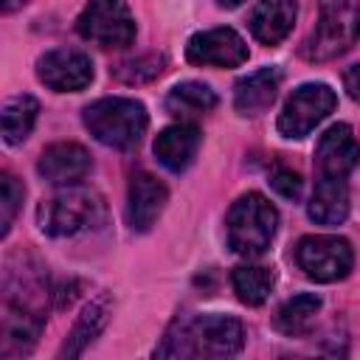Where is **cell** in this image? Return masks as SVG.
<instances>
[{
	"mask_svg": "<svg viewBox=\"0 0 360 360\" xmlns=\"http://www.w3.org/2000/svg\"><path fill=\"white\" fill-rule=\"evenodd\" d=\"M25 197V188L17 183L14 174L3 172V202H0V233L8 236L11 225H14V217L20 211V202Z\"/></svg>",
	"mask_w": 360,
	"mask_h": 360,
	"instance_id": "24",
	"label": "cell"
},
{
	"mask_svg": "<svg viewBox=\"0 0 360 360\" xmlns=\"http://www.w3.org/2000/svg\"><path fill=\"white\" fill-rule=\"evenodd\" d=\"M295 262L312 281L329 284V281H340L349 276L354 264V250L343 236L318 233V236H304L298 242Z\"/></svg>",
	"mask_w": 360,
	"mask_h": 360,
	"instance_id": "8",
	"label": "cell"
},
{
	"mask_svg": "<svg viewBox=\"0 0 360 360\" xmlns=\"http://www.w3.org/2000/svg\"><path fill=\"white\" fill-rule=\"evenodd\" d=\"M231 284H233V292L242 304L259 307L273 292L276 273H273V267H264V264H239L231 273Z\"/></svg>",
	"mask_w": 360,
	"mask_h": 360,
	"instance_id": "20",
	"label": "cell"
},
{
	"mask_svg": "<svg viewBox=\"0 0 360 360\" xmlns=\"http://www.w3.org/2000/svg\"><path fill=\"white\" fill-rule=\"evenodd\" d=\"M242 346L245 329L233 315H180L166 329L155 357H231Z\"/></svg>",
	"mask_w": 360,
	"mask_h": 360,
	"instance_id": "1",
	"label": "cell"
},
{
	"mask_svg": "<svg viewBox=\"0 0 360 360\" xmlns=\"http://www.w3.org/2000/svg\"><path fill=\"white\" fill-rule=\"evenodd\" d=\"M107 318H110V301H107L104 295L96 298V301H90V304L82 309L79 321L73 323V329H70L65 346L59 349V357H79V354L93 343V338L101 335V329L107 326Z\"/></svg>",
	"mask_w": 360,
	"mask_h": 360,
	"instance_id": "19",
	"label": "cell"
},
{
	"mask_svg": "<svg viewBox=\"0 0 360 360\" xmlns=\"http://www.w3.org/2000/svg\"><path fill=\"white\" fill-rule=\"evenodd\" d=\"M37 115H39V101H37L34 96H25V93H22V96L8 98V101L3 104V115H0L6 143H8V146L22 143V141L31 135V129H34V124H37Z\"/></svg>",
	"mask_w": 360,
	"mask_h": 360,
	"instance_id": "22",
	"label": "cell"
},
{
	"mask_svg": "<svg viewBox=\"0 0 360 360\" xmlns=\"http://www.w3.org/2000/svg\"><path fill=\"white\" fill-rule=\"evenodd\" d=\"M298 0H259L250 11V31L262 45H278L295 22Z\"/></svg>",
	"mask_w": 360,
	"mask_h": 360,
	"instance_id": "17",
	"label": "cell"
},
{
	"mask_svg": "<svg viewBox=\"0 0 360 360\" xmlns=\"http://www.w3.org/2000/svg\"><path fill=\"white\" fill-rule=\"evenodd\" d=\"M186 56L194 65L239 68L248 59V45L233 28H208L188 39Z\"/></svg>",
	"mask_w": 360,
	"mask_h": 360,
	"instance_id": "11",
	"label": "cell"
},
{
	"mask_svg": "<svg viewBox=\"0 0 360 360\" xmlns=\"http://www.w3.org/2000/svg\"><path fill=\"white\" fill-rule=\"evenodd\" d=\"M82 121L98 143L110 149H121V152L135 149L149 127L146 107L124 96H107V98L87 104L82 112Z\"/></svg>",
	"mask_w": 360,
	"mask_h": 360,
	"instance_id": "2",
	"label": "cell"
},
{
	"mask_svg": "<svg viewBox=\"0 0 360 360\" xmlns=\"http://www.w3.org/2000/svg\"><path fill=\"white\" fill-rule=\"evenodd\" d=\"M278 84H281V70L278 68H259L248 76H242L233 87V107L239 115H259L264 112L276 96H278Z\"/></svg>",
	"mask_w": 360,
	"mask_h": 360,
	"instance_id": "16",
	"label": "cell"
},
{
	"mask_svg": "<svg viewBox=\"0 0 360 360\" xmlns=\"http://www.w3.org/2000/svg\"><path fill=\"white\" fill-rule=\"evenodd\" d=\"M360 160V143L349 124H332L315 146V180H349Z\"/></svg>",
	"mask_w": 360,
	"mask_h": 360,
	"instance_id": "10",
	"label": "cell"
},
{
	"mask_svg": "<svg viewBox=\"0 0 360 360\" xmlns=\"http://www.w3.org/2000/svg\"><path fill=\"white\" fill-rule=\"evenodd\" d=\"M45 326V318L22 298L6 295L3 304V343H0V354L3 357H14V354H25L31 352V346L37 343L39 332Z\"/></svg>",
	"mask_w": 360,
	"mask_h": 360,
	"instance_id": "12",
	"label": "cell"
},
{
	"mask_svg": "<svg viewBox=\"0 0 360 360\" xmlns=\"http://www.w3.org/2000/svg\"><path fill=\"white\" fill-rule=\"evenodd\" d=\"M276 225H278L276 205L264 194L248 191L228 208V217H225L228 248L248 259L262 256L276 236Z\"/></svg>",
	"mask_w": 360,
	"mask_h": 360,
	"instance_id": "3",
	"label": "cell"
},
{
	"mask_svg": "<svg viewBox=\"0 0 360 360\" xmlns=\"http://www.w3.org/2000/svg\"><path fill=\"white\" fill-rule=\"evenodd\" d=\"M270 186L284 197V200H298L301 197V177L298 172L287 169V166H276L270 172Z\"/></svg>",
	"mask_w": 360,
	"mask_h": 360,
	"instance_id": "26",
	"label": "cell"
},
{
	"mask_svg": "<svg viewBox=\"0 0 360 360\" xmlns=\"http://www.w3.org/2000/svg\"><path fill=\"white\" fill-rule=\"evenodd\" d=\"M219 6H228V8H233V6H239V3H245V0H217Z\"/></svg>",
	"mask_w": 360,
	"mask_h": 360,
	"instance_id": "29",
	"label": "cell"
},
{
	"mask_svg": "<svg viewBox=\"0 0 360 360\" xmlns=\"http://www.w3.org/2000/svg\"><path fill=\"white\" fill-rule=\"evenodd\" d=\"M214 107H217V93L202 82H183V84L172 87L166 96V110L177 118L205 115Z\"/></svg>",
	"mask_w": 360,
	"mask_h": 360,
	"instance_id": "21",
	"label": "cell"
},
{
	"mask_svg": "<svg viewBox=\"0 0 360 360\" xmlns=\"http://www.w3.org/2000/svg\"><path fill=\"white\" fill-rule=\"evenodd\" d=\"M169 200L166 186L149 174L146 169H138L129 177V194H127V222L132 231H149L158 217L163 214Z\"/></svg>",
	"mask_w": 360,
	"mask_h": 360,
	"instance_id": "14",
	"label": "cell"
},
{
	"mask_svg": "<svg viewBox=\"0 0 360 360\" xmlns=\"http://www.w3.org/2000/svg\"><path fill=\"white\" fill-rule=\"evenodd\" d=\"M321 309V298L312 295V292H301V295H292L290 301L281 304V309L276 312V329L290 335V338H298L304 332H309L315 315Z\"/></svg>",
	"mask_w": 360,
	"mask_h": 360,
	"instance_id": "23",
	"label": "cell"
},
{
	"mask_svg": "<svg viewBox=\"0 0 360 360\" xmlns=\"http://www.w3.org/2000/svg\"><path fill=\"white\" fill-rule=\"evenodd\" d=\"M76 31L101 48H127L135 39V17L124 0H87Z\"/></svg>",
	"mask_w": 360,
	"mask_h": 360,
	"instance_id": "6",
	"label": "cell"
},
{
	"mask_svg": "<svg viewBox=\"0 0 360 360\" xmlns=\"http://www.w3.org/2000/svg\"><path fill=\"white\" fill-rule=\"evenodd\" d=\"M163 70V56H141V59H132V62H124L115 68V76L127 84H135V82H146V79H155L158 73Z\"/></svg>",
	"mask_w": 360,
	"mask_h": 360,
	"instance_id": "25",
	"label": "cell"
},
{
	"mask_svg": "<svg viewBox=\"0 0 360 360\" xmlns=\"http://www.w3.org/2000/svg\"><path fill=\"white\" fill-rule=\"evenodd\" d=\"M37 79L56 93H76L93 82V62L76 48H53L37 59Z\"/></svg>",
	"mask_w": 360,
	"mask_h": 360,
	"instance_id": "9",
	"label": "cell"
},
{
	"mask_svg": "<svg viewBox=\"0 0 360 360\" xmlns=\"http://www.w3.org/2000/svg\"><path fill=\"white\" fill-rule=\"evenodd\" d=\"M307 214L318 225H340L349 217V183L346 180H315Z\"/></svg>",
	"mask_w": 360,
	"mask_h": 360,
	"instance_id": "18",
	"label": "cell"
},
{
	"mask_svg": "<svg viewBox=\"0 0 360 360\" xmlns=\"http://www.w3.org/2000/svg\"><path fill=\"white\" fill-rule=\"evenodd\" d=\"M90 169H93L90 152L73 141L51 143L37 160V172L51 186H76L90 174Z\"/></svg>",
	"mask_w": 360,
	"mask_h": 360,
	"instance_id": "13",
	"label": "cell"
},
{
	"mask_svg": "<svg viewBox=\"0 0 360 360\" xmlns=\"http://www.w3.org/2000/svg\"><path fill=\"white\" fill-rule=\"evenodd\" d=\"M104 202L96 191L68 186L65 191L45 200L37 211L39 231L48 236H76L104 225Z\"/></svg>",
	"mask_w": 360,
	"mask_h": 360,
	"instance_id": "5",
	"label": "cell"
},
{
	"mask_svg": "<svg viewBox=\"0 0 360 360\" xmlns=\"http://www.w3.org/2000/svg\"><path fill=\"white\" fill-rule=\"evenodd\" d=\"M338 107V96L323 82H307L292 90L278 112V132L284 138H304L309 135L332 110Z\"/></svg>",
	"mask_w": 360,
	"mask_h": 360,
	"instance_id": "7",
	"label": "cell"
},
{
	"mask_svg": "<svg viewBox=\"0 0 360 360\" xmlns=\"http://www.w3.org/2000/svg\"><path fill=\"white\" fill-rule=\"evenodd\" d=\"M28 0H3V11H14V8H20V6H25Z\"/></svg>",
	"mask_w": 360,
	"mask_h": 360,
	"instance_id": "28",
	"label": "cell"
},
{
	"mask_svg": "<svg viewBox=\"0 0 360 360\" xmlns=\"http://www.w3.org/2000/svg\"><path fill=\"white\" fill-rule=\"evenodd\" d=\"M360 39V0H326L321 17L301 45L309 62H329L346 53Z\"/></svg>",
	"mask_w": 360,
	"mask_h": 360,
	"instance_id": "4",
	"label": "cell"
},
{
	"mask_svg": "<svg viewBox=\"0 0 360 360\" xmlns=\"http://www.w3.org/2000/svg\"><path fill=\"white\" fill-rule=\"evenodd\" d=\"M343 87H346L349 98L360 104V62L352 65V68H346V73H343Z\"/></svg>",
	"mask_w": 360,
	"mask_h": 360,
	"instance_id": "27",
	"label": "cell"
},
{
	"mask_svg": "<svg viewBox=\"0 0 360 360\" xmlns=\"http://www.w3.org/2000/svg\"><path fill=\"white\" fill-rule=\"evenodd\" d=\"M197 149H200V129L191 121L172 124L160 129V135L155 138V158L160 160V166H166L174 174L186 172L194 163Z\"/></svg>",
	"mask_w": 360,
	"mask_h": 360,
	"instance_id": "15",
	"label": "cell"
}]
</instances>
